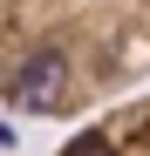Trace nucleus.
<instances>
[{"instance_id": "f257e3e1", "label": "nucleus", "mask_w": 150, "mask_h": 156, "mask_svg": "<svg viewBox=\"0 0 150 156\" xmlns=\"http://www.w3.org/2000/svg\"><path fill=\"white\" fill-rule=\"evenodd\" d=\"M150 82V0H0V102L34 122H96Z\"/></svg>"}, {"instance_id": "f03ea898", "label": "nucleus", "mask_w": 150, "mask_h": 156, "mask_svg": "<svg viewBox=\"0 0 150 156\" xmlns=\"http://www.w3.org/2000/svg\"><path fill=\"white\" fill-rule=\"evenodd\" d=\"M55 156H150V88L103 109L96 122H82Z\"/></svg>"}]
</instances>
